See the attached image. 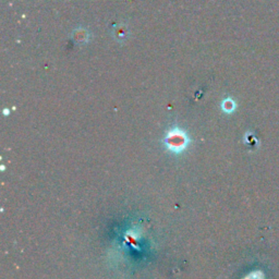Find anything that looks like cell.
<instances>
[{
	"mask_svg": "<svg viewBox=\"0 0 279 279\" xmlns=\"http://www.w3.org/2000/svg\"><path fill=\"white\" fill-rule=\"evenodd\" d=\"M188 140L186 138L185 134L182 133H174L169 134L167 139V146L170 148L171 151L174 152H180L182 150H185V147L187 146Z\"/></svg>",
	"mask_w": 279,
	"mask_h": 279,
	"instance_id": "6da1fadb",
	"label": "cell"
}]
</instances>
